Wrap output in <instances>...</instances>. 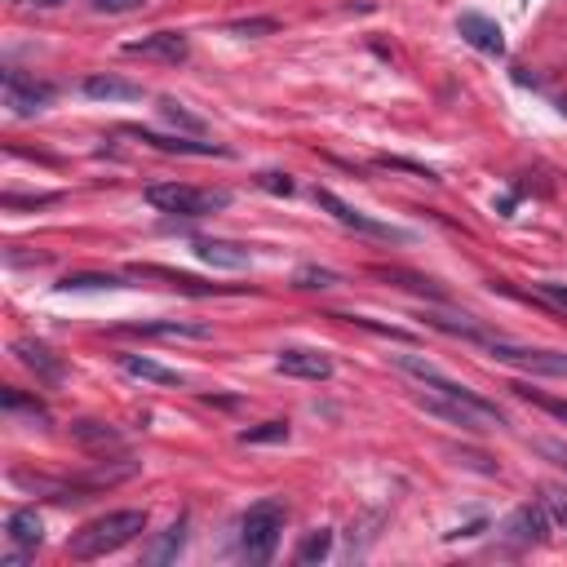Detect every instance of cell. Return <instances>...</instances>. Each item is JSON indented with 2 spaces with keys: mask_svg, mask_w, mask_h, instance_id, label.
Segmentation results:
<instances>
[{
  "mask_svg": "<svg viewBox=\"0 0 567 567\" xmlns=\"http://www.w3.org/2000/svg\"><path fill=\"white\" fill-rule=\"evenodd\" d=\"M71 439L85 443V448H120V430H111L107 421H76Z\"/></svg>",
  "mask_w": 567,
  "mask_h": 567,
  "instance_id": "22",
  "label": "cell"
},
{
  "mask_svg": "<svg viewBox=\"0 0 567 567\" xmlns=\"http://www.w3.org/2000/svg\"><path fill=\"white\" fill-rule=\"evenodd\" d=\"M0 404H5V412H32L36 421H49V412H45V404H40V399H27V395H18L14 386L5 390V395H0Z\"/></svg>",
  "mask_w": 567,
  "mask_h": 567,
  "instance_id": "26",
  "label": "cell"
},
{
  "mask_svg": "<svg viewBox=\"0 0 567 567\" xmlns=\"http://www.w3.org/2000/svg\"><path fill=\"white\" fill-rule=\"evenodd\" d=\"M191 249H195L200 262L218 266V271H244V266L253 262L249 249H244V244H235V240H195Z\"/></svg>",
  "mask_w": 567,
  "mask_h": 567,
  "instance_id": "15",
  "label": "cell"
},
{
  "mask_svg": "<svg viewBox=\"0 0 567 567\" xmlns=\"http://www.w3.org/2000/svg\"><path fill=\"white\" fill-rule=\"evenodd\" d=\"M156 111H160L164 125H173L178 133H191V138H204V133H209V120L195 116L187 102H178V98H169V94L156 98Z\"/></svg>",
  "mask_w": 567,
  "mask_h": 567,
  "instance_id": "17",
  "label": "cell"
},
{
  "mask_svg": "<svg viewBox=\"0 0 567 567\" xmlns=\"http://www.w3.org/2000/svg\"><path fill=\"white\" fill-rule=\"evenodd\" d=\"M523 395H528L532 404H541L545 412H554V417H559V421H567V404H559V399H541V395H532V390H523Z\"/></svg>",
  "mask_w": 567,
  "mask_h": 567,
  "instance_id": "35",
  "label": "cell"
},
{
  "mask_svg": "<svg viewBox=\"0 0 567 567\" xmlns=\"http://www.w3.org/2000/svg\"><path fill=\"white\" fill-rule=\"evenodd\" d=\"M125 333L160 337V342H209L213 328L195 324V319H142V324H125Z\"/></svg>",
  "mask_w": 567,
  "mask_h": 567,
  "instance_id": "11",
  "label": "cell"
},
{
  "mask_svg": "<svg viewBox=\"0 0 567 567\" xmlns=\"http://www.w3.org/2000/svg\"><path fill=\"white\" fill-rule=\"evenodd\" d=\"M125 54L129 58H156V63H187V54H191V45H187V36L182 32H151V36H142V40H125Z\"/></svg>",
  "mask_w": 567,
  "mask_h": 567,
  "instance_id": "10",
  "label": "cell"
},
{
  "mask_svg": "<svg viewBox=\"0 0 567 567\" xmlns=\"http://www.w3.org/2000/svg\"><path fill=\"white\" fill-rule=\"evenodd\" d=\"M235 36H266L275 32V18H249V23H231Z\"/></svg>",
  "mask_w": 567,
  "mask_h": 567,
  "instance_id": "32",
  "label": "cell"
},
{
  "mask_svg": "<svg viewBox=\"0 0 567 567\" xmlns=\"http://www.w3.org/2000/svg\"><path fill=\"white\" fill-rule=\"evenodd\" d=\"M120 368H125L129 377H138V381H156V386H182V373H173V368H164V364H156V359H147V355H125V359H120Z\"/></svg>",
  "mask_w": 567,
  "mask_h": 567,
  "instance_id": "21",
  "label": "cell"
},
{
  "mask_svg": "<svg viewBox=\"0 0 567 567\" xmlns=\"http://www.w3.org/2000/svg\"><path fill=\"white\" fill-rule=\"evenodd\" d=\"M257 187L271 191V195H293V178H288V173H280V169H266L262 178H257Z\"/></svg>",
  "mask_w": 567,
  "mask_h": 567,
  "instance_id": "30",
  "label": "cell"
},
{
  "mask_svg": "<svg viewBox=\"0 0 567 567\" xmlns=\"http://www.w3.org/2000/svg\"><path fill=\"white\" fill-rule=\"evenodd\" d=\"M275 368L297 381H328L333 377V355H324V350H315V346H284L280 355H275Z\"/></svg>",
  "mask_w": 567,
  "mask_h": 567,
  "instance_id": "9",
  "label": "cell"
},
{
  "mask_svg": "<svg viewBox=\"0 0 567 567\" xmlns=\"http://www.w3.org/2000/svg\"><path fill=\"white\" fill-rule=\"evenodd\" d=\"M142 532H147V510H111V514H102V519L85 523L80 532H71L67 554L80 563L107 559V554L125 550L129 541H138Z\"/></svg>",
  "mask_w": 567,
  "mask_h": 567,
  "instance_id": "2",
  "label": "cell"
},
{
  "mask_svg": "<svg viewBox=\"0 0 567 567\" xmlns=\"http://www.w3.org/2000/svg\"><path fill=\"white\" fill-rule=\"evenodd\" d=\"M142 200L156 213H169V218H209V213H222L231 204V191H200L187 187V182H151L142 191Z\"/></svg>",
  "mask_w": 567,
  "mask_h": 567,
  "instance_id": "4",
  "label": "cell"
},
{
  "mask_svg": "<svg viewBox=\"0 0 567 567\" xmlns=\"http://www.w3.org/2000/svg\"><path fill=\"white\" fill-rule=\"evenodd\" d=\"M5 536H9V545H18V550L32 554L36 545L45 541V523H40L36 510H14L9 514V523H5Z\"/></svg>",
  "mask_w": 567,
  "mask_h": 567,
  "instance_id": "18",
  "label": "cell"
},
{
  "mask_svg": "<svg viewBox=\"0 0 567 567\" xmlns=\"http://www.w3.org/2000/svg\"><path fill=\"white\" fill-rule=\"evenodd\" d=\"M94 14H133V9H142L147 0H85Z\"/></svg>",
  "mask_w": 567,
  "mask_h": 567,
  "instance_id": "31",
  "label": "cell"
},
{
  "mask_svg": "<svg viewBox=\"0 0 567 567\" xmlns=\"http://www.w3.org/2000/svg\"><path fill=\"white\" fill-rule=\"evenodd\" d=\"M63 293H71V288H120V280L116 275H94V271H80V275H67L63 284Z\"/></svg>",
  "mask_w": 567,
  "mask_h": 567,
  "instance_id": "28",
  "label": "cell"
},
{
  "mask_svg": "<svg viewBox=\"0 0 567 567\" xmlns=\"http://www.w3.org/2000/svg\"><path fill=\"white\" fill-rule=\"evenodd\" d=\"M49 102H54V85H40V80L23 76V71H14V67L5 71V111L14 120L36 116V111H45Z\"/></svg>",
  "mask_w": 567,
  "mask_h": 567,
  "instance_id": "7",
  "label": "cell"
},
{
  "mask_svg": "<svg viewBox=\"0 0 567 567\" xmlns=\"http://www.w3.org/2000/svg\"><path fill=\"white\" fill-rule=\"evenodd\" d=\"M125 138H138L142 147H156V151H169V156H231L218 142H191L187 133L178 138H164V133H151V129H125Z\"/></svg>",
  "mask_w": 567,
  "mask_h": 567,
  "instance_id": "12",
  "label": "cell"
},
{
  "mask_svg": "<svg viewBox=\"0 0 567 567\" xmlns=\"http://www.w3.org/2000/svg\"><path fill=\"white\" fill-rule=\"evenodd\" d=\"M293 284L297 288H333V284H342V275L324 271V266H302V271L293 275Z\"/></svg>",
  "mask_w": 567,
  "mask_h": 567,
  "instance_id": "25",
  "label": "cell"
},
{
  "mask_svg": "<svg viewBox=\"0 0 567 567\" xmlns=\"http://www.w3.org/2000/svg\"><path fill=\"white\" fill-rule=\"evenodd\" d=\"M390 364L399 368V373H408V377H417L421 381V390L426 395L417 399L426 412H435V417L443 421H452V426H461V430H474V435H483V430H501L505 426V412L497 404H488L483 395H474V390H466L461 381H452V377H443L430 359H421V355H390Z\"/></svg>",
  "mask_w": 567,
  "mask_h": 567,
  "instance_id": "1",
  "label": "cell"
},
{
  "mask_svg": "<svg viewBox=\"0 0 567 567\" xmlns=\"http://www.w3.org/2000/svg\"><path fill=\"white\" fill-rule=\"evenodd\" d=\"M315 204H319V209H328L337 222L350 226V231H359V235H373V240H390V244H408V240H412L404 226L381 222V218H373V213H364V209H355V204H346L342 195H333V191H315Z\"/></svg>",
  "mask_w": 567,
  "mask_h": 567,
  "instance_id": "6",
  "label": "cell"
},
{
  "mask_svg": "<svg viewBox=\"0 0 567 567\" xmlns=\"http://www.w3.org/2000/svg\"><path fill=\"white\" fill-rule=\"evenodd\" d=\"M288 439V421H266V426L240 430V443H284Z\"/></svg>",
  "mask_w": 567,
  "mask_h": 567,
  "instance_id": "24",
  "label": "cell"
},
{
  "mask_svg": "<svg viewBox=\"0 0 567 567\" xmlns=\"http://www.w3.org/2000/svg\"><path fill=\"white\" fill-rule=\"evenodd\" d=\"M457 32H461L466 45L479 49V54H492V58L505 54V32H501V23H492L488 14H461L457 18Z\"/></svg>",
  "mask_w": 567,
  "mask_h": 567,
  "instance_id": "13",
  "label": "cell"
},
{
  "mask_svg": "<svg viewBox=\"0 0 567 567\" xmlns=\"http://www.w3.org/2000/svg\"><path fill=\"white\" fill-rule=\"evenodd\" d=\"M550 514H545V505H519V510L505 519V541L510 545H536V541H545V528H550Z\"/></svg>",
  "mask_w": 567,
  "mask_h": 567,
  "instance_id": "14",
  "label": "cell"
},
{
  "mask_svg": "<svg viewBox=\"0 0 567 567\" xmlns=\"http://www.w3.org/2000/svg\"><path fill=\"white\" fill-rule=\"evenodd\" d=\"M284 519H288V505L280 497H262L244 510L240 519V554L249 563H271L275 559V545H280V532H284Z\"/></svg>",
  "mask_w": 567,
  "mask_h": 567,
  "instance_id": "3",
  "label": "cell"
},
{
  "mask_svg": "<svg viewBox=\"0 0 567 567\" xmlns=\"http://www.w3.org/2000/svg\"><path fill=\"white\" fill-rule=\"evenodd\" d=\"M58 195L49 191V195H5V209H18V204H54Z\"/></svg>",
  "mask_w": 567,
  "mask_h": 567,
  "instance_id": "33",
  "label": "cell"
},
{
  "mask_svg": "<svg viewBox=\"0 0 567 567\" xmlns=\"http://www.w3.org/2000/svg\"><path fill=\"white\" fill-rule=\"evenodd\" d=\"M187 528H191L187 514H182L178 523H169V528H164L156 541H151L147 550H142V563H173L182 550H187Z\"/></svg>",
  "mask_w": 567,
  "mask_h": 567,
  "instance_id": "16",
  "label": "cell"
},
{
  "mask_svg": "<svg viewBox=\"0 0 567 567\" xmlns=\"http://www.w3.org/2000/svg\"><path fill=\"white\" fill-rule=\"evenodd\" d=\"M85 98H94V102H138L142 85L120 80V76H89L85 80Z\"/></svg>",
  "mask_w": 567,
  "mask_h": 567,
  "instance_id": "19",
  "label": "cell"
},
{
  "mask_svg": "<svg viewBox=\"0 0 567 567\" xmlns=\"http://www.w3.org/2000/svg\"><path fill=\"white\" fill-rule=\"evenodd\" d=\"M426 324H430V328H439V333H448V337H466V342H474V346H483V337H488V328L474 324L470 315H443V311H430V315H426Z\"/></svg>",
  "mask_w": 567,
  "mask_h": 567,
  "instance_id": "20",
  "label": "cell"
},
{
  "mask_svg": "<svg viewBox=\"0 0 567 567\" xmlns=\"http://www.w3.org/2000/svg\"><path fill=\"white\" fill-rule=\"evenodd\" d=\"M483 350H488L497 364L523 368V373H536V377H567V350L523 346V342H510V337H497V333L483 337Z\"/></svg>",
  "mask_w": 567,
  "mask_h": 567,
  "instance_id": "5",
  "label": "cell"
},
{
  "mask_svg": "<svg viewBox=\"0 0 567 567\" xmlns=\"http://www.w3.org/2000/svg\"><path fill=\"white\" fill-rule=\"evenodd\" d=\"M9 350H14V359L27 368V373H36L40 386H63L67 364H63V359H58L45 342H36V337H18V342L9 346Z\"/></svg>",
  "mask_w": 567,
  "mask_h": 567,
  "instance_id": "8",
  "label": "cell"
},
{
  "mask_svg": "<svg viewBox=\"0 0 567 567\" xmlns=\"http://www.w3.org/2000/svg\"><path fill=\"white\" fill-rule=\"evenodd\" d=\"M541 497H545L541 505H545V514L554 519V528H563V532H567V488H554V483H550V488H545Z\"/></svg>",
  "mask_w": 567,
  "mask_h": 567,
  "instance_id": "27",
  "label": "cell"
},
{
  "mask_svg": "<svg viewBox=\"0 0 567 567\" xmlns=\"http://www.w3.org/2000/svg\"><path fill=\"white\" fill-rule=\"evenodd\" d=\"M536 293L550 297L554 306H563V311H567V284H536Z\"/></svg>",
  "mask_w": 567,
  "mask_h": 567,
  "instance_id": "34",
  "label": "cell"
},
{
  "mask_svg": "<svg viewBox=\"0 0 567 567\" xmlns=\"http://www.w3.org/2000/svg\"><path fill=\"white\" fill-rule=\"evenodd\" d=\"M328 550H333V532L328 528L306 532V541L297 545V563H319V559H328Z\"/></svg>",
  "mask_w": 567,
  "mask_h": 567,
  "instance_id": "23",
  "label": "cell"
},
{
  "mask_svg": "<svg viewBox=\"0 0 567 567\" xmlns=\"http://www.w3.org/2000/svg\"><path fill=\"white\" fill-rule=\"evenodd\" d=\"M350 324H359V328H368V333H381V337H395V342H412V333L408 328H390V324H377V319H368V315H346Z\"/></svg>",
  "mask_w": 567,
  "mask_h": 567,
  "instance_id": "29",
  "label": "cell"
}]
</instances>
